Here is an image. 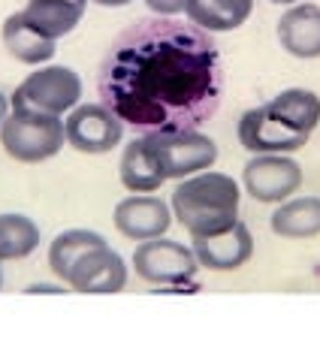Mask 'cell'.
Returning a JSON list of instances; mask_svg holds the SVG:
<instances>
[{
    "instance_id": "e0dca14e",
    "label": "cell",
    "mask_w": 320,
    "mask_h": 362,
    "mask_svg": "<svg viewBox=\"0 0 320 362\" xmlns=\"http://www.w3.org/2000/svg\"><path fill=\"white\" fill-rule=\"evenodd\" d=\"M269 226L281 239H314L320 235V197H290L278 202Z\"/></svg>"
},
{
    "instance_id": "9a60e30c",
    "label": "cell",
    "mask_w": 320,
    "mask_h": 362,
    "mask_svg": "<svg viewBox=\"0 0 320 362\" xmlns=\"http://www.w3.org/2000/svg\"><path fill=\"white\" fill-rule=\"evenodd\" d=\"M254 13V0H185L190 25L205 33H227L242 28Z\"/></svg>"
},
{
    "instance_id": "ffe728a7",
    "label": "cell",
    "mask_w": 320,
    "mask_h": 362,
    "mask_svg": "<svg viewBox=\"0 0 320 362\" xmlns=\"http://www.w3.org/2000/svg\"><path fill=\"white\" fill-rule=\"evenodd\" d=\"M40 247V226L28 214H0V263L25 259Z\"/></svg>"
},
{
    "instance_id": "52a82bcc",
    "label": "cell",
    "mask_w": 320,
    "mask_h": 362,
    "mask_svg": "<svg viewBox=\"0 0 320 362\" xmlns=\"http://www.w3.org/2000/svg\"><path fill=\"white\" fill-rule=\"evenodd\" d=\"M133 269L148 284L176 287V284H190L197 278L200 259L193 254V247H188L185 242L157 235V239H145L136 245Z\"/></svg>"
},
{
    "instance_id": "7a4b0ae2",
    "label": "cell",
    "mask_w": 320,
    "mask_h": 362,
    "mask_svg": "<svg viewBox=\"0 0 320 362\" xmlns=\"http://www.w3.org/2000/svg\"><path fill=\"white\" fill-rule=\"evenodd\" d=\"M239 202H242V190L233 175L202 169L178 181L169 206H173V218H178L190 239H205L230 230L239 221Z\"/></svg>"
},
{
    "instance_id": "7402d4cb",
    "label": "cell",
    "mask_w": 320,
    "mask_h": 362,
    "mask_svg": "<svg viewBox=\"0 0 320 362\" xmlns=\"http://www.w3.org/2000/svg\"><path fill=\"white\" fill-rule=\"evenodd\" d=\"M25 293H67L64 284H30Z\"/></svg>"
},
{
    "instance_id": "6da1fadb",
    "label": "cell",
    "mask_w": 320,
    "mask_h": 362,
    "mask_svg": "<svg viewBox=\"0 0 320 362\" xmlns=\"http://www.w3.org/2000/svg\"><path fill=\"white\" fill-rule=\"evenodd\" d=\"M97 90L100 103L142 133L202 127L224 100L218 45L197 25L142 18L112 40Z\"/></svg>"
},
{
    "instance_id": "ba28073f",
    "label": "cell",
    "mask_w": 320,
    "mask_h": 362,
    "mask_svg": "<svg viewBox=\"0 0 320 362\" xmlns=\"http://www.w3.org/2000/svg\"><path fill=\"white\" fill-rule=\"evenodd\" d=\"M67 145L79 154H106L124 139V121L106 103H79L64 121Z\"/></svg>"
},
{
    "instance_id": "8992f818",
    "label": "cell",
    "mask_w": 320,
    "mask_h": 362,
    "mask_svg": "<svg viewBox=\"0 0 320 362\" xmlns=\"http://www.w3.org/2000/svg\"><path fill=\"white\" fill-rule=\"evenodd\" d=\"M236 136H239V145L251 154H293V151L305 148L312 133L299 130L284 112H278L266 100L263 106L248 109L245 115L239 118Z\"/></svg>"
},
{
    "instance_id": "4316f807",
    "label": "cell",
    "mask_w": 320,
    "mask_h": 362,
    "mask_svg": "<svg viewBox=\"0 0 320 362\" xmlns=\"http://www.w3.org/2000/svg\"><path fill=\"white\" fill-rule=\"evenodd\" d=\"M0 287H4V269H0Z\"/></svg>"
},
{
    "instance_id": "8fae6325",
    "label": "cell",
    "mask_w": 320,
    "mask_h": 362,
    "mask_svg": "<svg viewBox=\"0 0 320 362\" xmlns=\"http://www.w3.org/2000/svg\"><path fill=\"white\" fill-rule=\"evenodd\" d=\"M124 284H127V263L109 245L91 247L67 278V287L76 293H121Z\"/></svg>"
},
{
    "instance_id": "7c38bea8",
    "label": "cell",
    "mask_w": 320,
    "mask_h": 362,
    "mask_svg": "<svg viewBox=\"0 0 320 362\" xmlns=\"http://www.w3.org/2000/svg\"><path fill=\"white\" fill-rule=\"evenodd\" d=\"M193 254H197L200 266L212 272H233L242 269L251 257H254V235H251L245 221H236L230 230L218 235H205V239H190Z\"/></svg>"
},
{
    "instance_id": "2e32d148",
    "label": "cell",
    "mask_w": 320,
    "mask_h": 362,
    "mask_svg": "<svg viewBox=\"0 0 320 362\" xmlns=\"http://www.w3.org/2000/svg\"><path fill=\"white\" fill-rule=\"evenodd\" d=\"M118 175H121V185L130 194H154L166 181V175L160 173V166L154 160V154L148 151L145 136H136V139L124 145L121 160H118Z\"/></svg>"
},
{
    "instance_id": "9c48e42d",
    "label": "cell",
    "mask_w": 320,
    "mask_h": 362,
    "mask_svg": "<svg viewBox=\"0 0 320 362\" xmlns=\"http://www.w3.org/2000/svg\"><path fill=\"white\" fill-rule=\"evenodd\" d=\"M242 185L257 202L278 206L302 187V166L290 154H254L242 169Z\"/></svg>"
},
{
    "instance_id": "484cf974",
    "label": "cell",
    "mask_w": 320,
    "mask_h": 362,
    "mask_svg": "<svg viewBox=\"0 0 320 362\" xmlns=\"http://www.w3.org/2000/svg\"><path fill=\"white\" fill-rule=\"evenodd\" d=\"M70 4H79V6H88V0H70Z\"/></svg>"
},
{
    "instance_id": "d6986e66",
    "label": "cell",
    "mask_w": 320,
    "mask_h": 362,
    "mask_svg": "<svg viewBox=\"0 0 320 362\" xmlns=\"http://www.w3.org/2000/svg\"><path fill=\"white\" fill-rule=\"evenodd\" d=\"M100 245H109V242L94 230H82V226L64 230V233L55 235L52 245H49V269L55 272V278H58L61 284H67L73 266L91 251V247H100Z\"/></svg>"
},
{
    "instance_id": "3957f363",
    "label": "cell",
    "mask_w": 320,
    "mask_h": 362,
    "mask_svg": "<svg viewBox=\"0 0 320 362\" xmlns=\"http://www.w3.org/2000/svg\"><path fill=\"white\" fill-rule=\"evenodd\" d=\"M0 145L18 163H42L61 154L67 145V130L61 115H45L30 109H9L0 124Z\"/></svg>"
},
{
    "instance_id": "5bb4252c",
    "label": "cell",
    "mask_w": 320,
    "mask_h": 362,
    "mask_svg": "<svg viewBox=\"0 0 320 362\" xmlns=\"http://www.w3.org/2000/svg\"><path fill=\"white\" fill-rule=\"evenodd\" d=\"M18 13L30 30L58 42L61 37L76 30V25L85 16V6L70 4V0H28V6L18 9Z\"/></svg>"
},
{
    "instance_id": "277c9868",
    "label": "cell",
    "mask_w": 320,
    "mask_h": 362,
    "mask_svg": "<svg viewBox=\"0 0 320 362\" xmlns=\"http://www.w3.org/2000/svg\"><path fill=\"white\" fill-rule=\"evenodd\" d=\"M148 142V151L154 154L160 173L169 178H188L202 169H212L218 160V145L212 136H205L200 127L190 130H152L142 133Z\"/></svg>"
},
{
    "instance_id": "cb8c5ba5",
    "label": "cell",
    "mask_w": 320,
    "mask_h": 362,
    "mask_svg": "<svg viewBox=\"0 0 320 362\" xmlns=\"http://www.w3.org/2000/svg\"><path fill=\"white\" fill-rule=\"evenodd\" d=\"M9 109H13V103H9V94H4L0 90V124L6 121V115H9Z\"/></svg>"
},
{
    "instance_id": "d4e9b609",
    "label": "cell",
    "mask_w": 320,
    "mask_h": 362,
    "mask_svg": "<svg viewBox=\"0 0 320 362\" xmlns=\"http://www.w3.org/2000/svg\"><path fill=\"white\" fill-rule=\"evenodd\" d=\"M269 4H278V6H293V4H302V0H269Z\"/></svg>"
},
{
    "instance_id": "44dd1931",
    "label": "cell",
    "mask_w": 320,
    "mask_h": 362,
    "mask_svg": "<svg viewBox=\"0 0 320 362\" xmlns=\"http://www.w3.org/2000/svg\"><path fill=\"white\" fill-rule=\"evenodd\" d=\"M145 6L152 9L154 16H164V18L185 13V0H145Z\"/></svg>"
},
{
    "instance_id": "5b68a950",
    "label": "cell",
    "mask_w": 320,
    "mask_h": 362,
    "mask_svg": "<svg viewBox=\"0 0 320 362\" xmlns=\"http://www.w3.org/2000/svg\"><path fill=\"white\" fill-rule=\"evenodd\" d=\"M9 103L16 109L64 115L82 103V78L73 66L42 64L16 88V94H9Z\"/></svg>"
},
{
    "instance_id": "603a6c76",
    "label": "cell",
    "mask_w": 320,
    "mask_h": 362,
    "mask_svg": "<svg viewBox=\"0 0 320 362\" xmlns=\"http://www.w3.org/2000/svg\"><path fill=\"white\" fill-rule=\"evenodd\" d=\"M91 4H97V6H106V9H121V6L133 4V0H91Z\"/></svg>"
},
{
    "instance_id": "30bf717a",
    "label": "cell",
    "mask_w": 320,
    "mask_h": 362,
    "mask_svg": "<svg viewBox=\"0 0 320 362\" xmlns=\"http://www.w3.org/2000/svg\"><path fill=\"white\" fill-rule=\"evenodd\" d=\"M112 221H115V230L124 239H157V235H166V230L173 226V206L152 194H133L115 206Z\"/></svg>"
},
{
    "instance_id": "ac0fdd59",
    "label": "cell",
    "mask_w": 320,
    "mask_h": 362,
    "mask_svg": "<svg viewBox=\"0 0 320 362\" xmlns=\"http://www.w3.org/2000/svg\"><path fill=\"white\" fill-rule=\"evenodd\" d=\"M0 37H4L6 52L13 54L18 64H28V66H42V64H49V61L55 58V52H58V42L40 37L37 30H30V28L25 25V18H21V13L6 16Z\"/></svg>"
},
{
    "instance_id": "4fadbf2b",
    "label": "cell",
    "mask_w": 320,
    "mask_h": 362,
    "mask_svg": "<svg viewBox=\"0 0 320 362\" xmlns=\"http://www.w3.org/2000/svg\"><path fill=\"white\" fill-rule=\"evenodd\" d=\"M278 42L290 58L314 61L320 58V6L317 4H293L278 18Z\"/></svg>"
}]
</instances>
